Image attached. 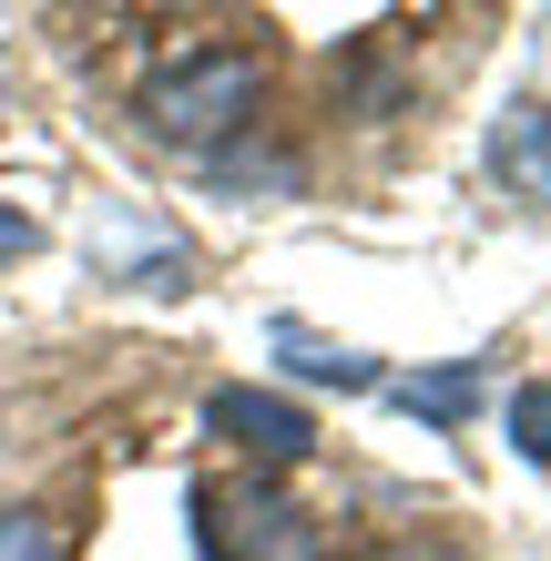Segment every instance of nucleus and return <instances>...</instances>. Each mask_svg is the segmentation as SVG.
Here are the masks:
<instances>
[{
	"instance_id": "1",
	"label": "nucleus",
	"mask_w": 551,
	"mask_h": 561,
	"mask_svg": "<svg viewBox=\"0 0 551 561\" xmlns=\"http://www.w3.org/2000/svg\"><path fill=\"white\" fill-rule=\"evenodd\" d=\"M194 511H205V551L215 561H328V531H317L297 501H276L266 480H205Z\"/></svg>"
},
{
	"instance_id": "2",
	"label": "nucleus",
	"mask_w": 551,
	"mask_h": 561,
	"mask_svg": "<svg viewBox=\"0 0 551 561\" xmlns=\"http://www.w3.org/2000/svg\"><path fill=\"white\" fill-rule=\"evenodd\" d=\"M255 92H266V72H255L245 51H205V61H184V72L153 82V134H174V144H225L236 123L255 113Z\"/></svg>"
},
{
	"instance_id": "3",
	"label": "nucleus",
	"mask_w": 551,
	"mask_h": 561,
	"mask_svg": "<svg viewBox=\"0 0 551 561\" xmlns=\"http://www.w3.org/2000/svg\"><path fill=\"white\" fill-rule=\"evenodd\" d=\"M225 439H245V449H266V459H297L317 428H307V409H286V399H266V388H215V409H205Z\"/></svg>"
},
{
	"instance_id": "4",
	"label": "nucleus",
	"mask_w": 551,
	"mask_h": 561,
	"mask_svg": "<svg viewBox=\"0 0 551 561\" xmlns=\"http://www.w3.org/2000/svg\"><path fill=\"white\" fill-rule=\"evenodd\" d=\"M276 347L297 357L307 378H337V388H378V368H368L358 347H328V337H307V327H276Z\"/></svg>"
},
{
	"instance_id": "5",
	"label": "nucleus",
	"mask_w": 551,
	"mask_h": 561,
	"mask_svg": "<svg viewBox=\"0 0 551 561\" xmlns=\"http://www.w3.org/2000/svg\"><path fill=\"white\" fill-rule=\"evenodd\" d=\"M470 399H480V368H439V378H409V388H399V409H409V419H439V428L460 419Z\"/></svg>"
},
{
	"instance_id": "6",
	"label": "nucleus",
	"mask_w": 551,
	"mask_h": 561,
	"mask_svg": "<svg viewBox=\"0 0 551 561\" xmlns=\"http://www.w3.org/2000/svg\"><path fill=\"white\" fill-rule=\"evenodd\" d=\"M510 439H521V459H551V378L510 388Z\"/></svg>"
},
{
	"instance_id": "7",
	"label": "nucleus",
	"mask_w": 551,
	"mask_h": 561,
	"mask_svg": "<svg viewBox=\"0 0 551 561\" xmlns=\"http://www.w3.org/2000/svg\"><path fill=\"white\" fill-rule=\"evenodd\" d=\"M0 561H61V541H51V520H31V511H11V520H0Z\"/></svg>"
},
{
	"instance_id": "8",
	"label": "nucleus",
	"mask_w": 551,
	"mask_h": 561,
	"mask_svg": "<svg viewBox=\"0 0 551 561\" xmlns=\"http://www.w3.org/2000/svg\"><path fill=\"white\" fill-rule=\"evenodd\" d=\"M501 153H510V163H521V174H531V184L551 194V123H531V134H510Z\"/></svg>"
},
{
	"instance_id": "9",
	"label": "nucleus",
	"mask_w": 551,
	"mask_h": 561,
	"mask_svg": "<svg viewBox=\"0 0 551 561\" xmlns=\"http://www.w3.org/2000/svg\"><path fill=\"white\" fill-rule=\"evenodd\" d=\"M0 255H31V215H11V205H0Z\"/></svg>"
},
{
	"instance_id": "10",
	"label": "nucleus",
	"mask_w": 551,
	"mask_h": 561,
	"mask_svg": "<svg viewBox=\"0 0 551 561\" xmlns=\"http://www.w3.org/2000/svg\"><path fill=\"white\" fill-rule=\"evenodd\" d=\"M378 561H460L449 541H399V551H378Z\"/></svg>"
}]
</instances>
